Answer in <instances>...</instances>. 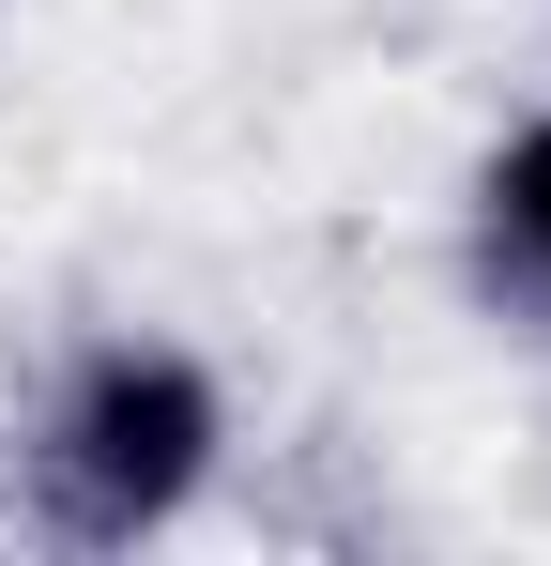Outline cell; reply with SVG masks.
<instances>
[{
    "instance_id": "1",
    "label": "cell",
    "mask_w": 551,
    "mask_h": 566,
    "mask_svg": "<svg viewBox=\"0 0 551 566\" xmlns=\"http://www.w3.org/2000/svg\"><path fill=\"white\" fill-rule=\"evenodd\" d=\"M230 444V398L199 353L169 337H92L77 368L46 382L31 444H15V521L46 552H138L199 505V474Z\"/></svg>"
},
{
    "instance_id": "2",
    "label": "cell",
    "mask_w": 551,
    "mask_h": 566,
    "mask_svg": "<svg viewBox=\"0 0 551 566\" xmlns=\"http://www.w3.org/2000/svg\"><path fill=\"white\" fill-rule=\"evenodd\" d=\"M459 261H475V291H490L506 322H551V107L475 169V245H459Z\"/></svg>"
}]
</instances>
